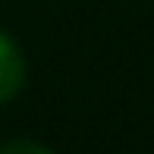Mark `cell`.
<instances>
[{
    "instance_id": "6da1fadb",
    "label": "cell",
    "mask_w": 154,
    "mask_h": 154,
    "mask_svg": "<svg viewBox=\"0 0 154 154\" xmlns=\"http://www.w3.org/2000/svg\"><path fill=\"white\" fill-rule=\"evenodd\" d=\"M25 85V57L6 32H0V104L13 101Z\"/></svg>"
},
{
    "instance_id": "7a4b0ae2",
    "label": "cell",
    "mask_w": 154,
    "mask_h": 154,
    "mask_svg": "<svg viewBox=\"0 0 154 154\" xmlns=\"http://www.w3.org/2000/svg\"><path fill=\"white\" fill-rule=\"evenodd\" d=\"M0 154H54V151L38 142H6L0 148Z\"/></svg>"
}]
</instances>
